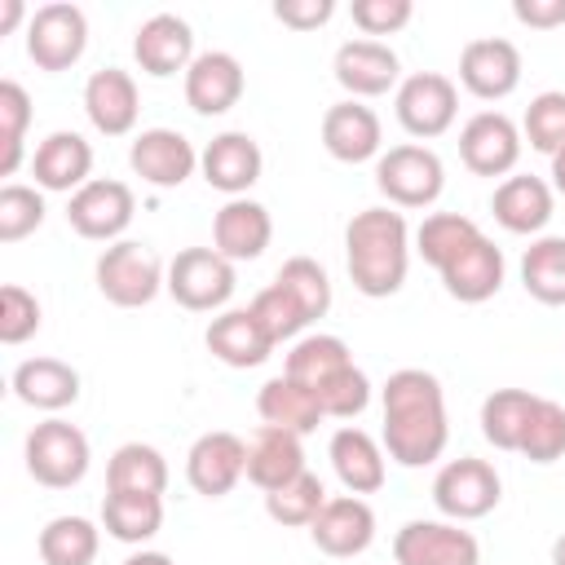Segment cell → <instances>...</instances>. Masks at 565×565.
I'll use <instances>...</instances> for the list:
<instances>
[{"label":"cell","instance_id":"obj_1","mask_svg":"<svg viewBox=\"0 0 565 565\" xmlns=\"http://www.w3.org/2000/svg\"><path fill=\"white\" fill-rule=\"evenodd\" d=\"M384 406V455L402 468H424L437 463L446 441H450V419H446V393L441 380L424 366H402L384 380L380 388Z\"/></svg>","mask_w":565,"mask_h":565},{"label":"cell","instance_id":"obj_2","mask_svg":"<svg viewBox=\"0 0 565 565\" xmlns=\"http://www.w3.org/2000/svg\"><path fill=\"white\" fill-rule=\"evenodd\" d=\"M344 260L349 278L362 296L384 300L397 296L411 269V230L397 207H362L344 225Z\"/></svg>","mask_w":565,"mask_h":565},{"label":"cell","instance_id":"obj_3","mask_svg":"<svg viewBox=\"0 0 565 565\" xmlns=\"http://www.w3.org/2000/svg\"><path fill=\"white\" fill-rule=\"evenodd\" d=\"M375 190L388 199V207H433L446 190V168L433 146L402 141L375 159Z\"/></svg>","mask_w":565,"mask_h":565},{"label":"cell","instance_id":"obj_4","mask_svg":"<svg viewBox=\"0 0 565 565\" xmlns=\"http://www.w3.org/2000/svg\"><path fill=\"white\" fill-rule=\"evenodd\" d=\"M93 278H97V291H102L110 305H119V309H141V305H150V300L168 287L163 260H159L146 243H132V238L110 243V247L97 256Z\"/></svg>","mask_w":565,"mask_h":565},{"label":"cell","instance_id":"obj_5","mask_svg":"<svg viewBox=\"0 0 565 565\" xmlns=\"http://www.w3.org/2000/svg\"><path fill=\"white\" fill-rule=\"evenodd\" d=\"M22 459H26V472H31L40 486H49V490H71V486H79V481L88 477L93 450H88V437H84L75 424H66V419L53 415V419H44V424H35V428L26 433Z\"/></svg>","mask_w":565,"mask_h":565},{"label":"cell","instance_id":"obj_6","mask_svg":"<svg viewBox=\"0 0 565 565\" xmlns=\"http://www.w3.org/2000/svg\"><path fill=\"white\" fill-rule=\"evenodd\" d=\"M503 499V481L494 472V463L477 459V455H459L450 463L437 468L433 477V503L446 521H481L499 508Z\"/></svg>","mask_w":565,"mask_h":565},{"label":"cell","instance_id":"obj_7","mask_svg":"<svg viewBox=\"0 0 565 565\" xmlns=\"http://www.w3.org/2000/svg\"><path fill=\"white\" fill-rule=\"evenodd\" d=\"M163 291L190 313H216L234 296V260H225L216 247H185L168 260Z\"/></svg>","mask_w":565,"mask_h":565},{"label":"cell","instance_id":"obj_8","mask_svg":"<svg viewBox=\"0 0 565 565\" xmlns=\"http://www.w3.org/2000/svg\"><path fill=\"white\" fill-rule=\"evenodd\" d=\"M84 49H88V18L79 4L53 0L26 18V57L40 71H66L84 57Z\"/></svg>","mask_w":565,"mask_h":565},{"label":"cell","instance_id":"obj_9","mask_svg":"<svg viewBox=\"0 0 565 565\" xmlns=\"http://www.w3.org/2000/svg\"><path fill=\"white\" fill-rule=\"evenodd\" d=\"M393 110H397V124L411 137L433 141V137H441L455 124V115H459V88L441 71H415V75H406L397 84Z\"/></svg>","mask_w":565,"mask_h":565},{"label":"cell","instance_id":"obj_10","mask_svg":"<svg viewBox=\"0 0 565 565\" xmlns=\"http://www.w3.org/2000/svg\"><path fill=\"white\" fill-rule=\"evenodd\" d=\"M132 212H137V194L124 181H110V177H93L66 203L71 230L79 238H93V243H119L124 230L132 225Z\"/></svg>","mask_w":565,"mask_h":565},{"label":"cell","instance_id":"obj_11","mask_svg":"<svg viewBox=\"0 0 565 565\" xmlns=\"http://www.w3.org/2000/svg\"><path fill=\"white\" fill-rule=\"evenodd\" d=\"M397 565H481V543L459 521H406L393 534Z\"/></svg>","mask_w":565,"mask_h":565},{"label":"cell","instance_id":"obj_12","mask_svg":"<svg viewBox=\"0 0 565 565\" xmlns=\"http://www.w3.org/2000/svg\"><path fill=\"white\" fill-rule=\"evenodd\" d=\"M521 146L525 137L503 110H477L459 128V159L477 177H508L521 159Z\"/></svg>","mask_w":565,"mask_h":565},{"label":"cell","instance_id":"obj_13","mask_svg":"<svg viewBox=\"0 0 565 565\" xmlns=\"http://www.w3.org/2000/svg\"><path fill=\"white\" fill-rule=\"evenodd\" d=\"M128 168L154 190H177L194 177L199 150L177 128H141L128 146Z\"/></svg>","mask_w":565,"mask_h":565},{"label":"cell","instance_id":"obj_14","mask_svg":"<svg viewBox=\"0 0 565 565\" xmlns=\"http://www.w3.org/2000/svg\"><path fill=\"white\" fill-rule=\"evenodd\" d=\"M247 477V441L238 433H203L185 455V481L203 499H225Z\"/></svg>","mask_w":565,"mask_h":565},{"label":"cell","instance_id":"obj_15","mask_svg":"<svg viewBox=\"0 0 565 565\" xmlns=\"http://www.w3.org/2000/svg\"><path fill=\"white\" fill-rule=\"evenodd\" d=\"M459 84L481 102H503L521 84V49L503 35L468 40L459 53Z\"/></svg>","mask_w":565,"mask_h":565},{"label":"cell","instance_id":"obj_16","mask_svg":"<svg viewBox=\"0 0 565 565\" xmlns=\"http://www.w3.org/2000/svg\"><path fill=\"white\" fill-rule=\"evenodd\" d=\"M309 539L318 552L335 556V561H349V556H362L371 543H375V512L362 494H335L322 503V512L313 516L309 525Z\"/></svg>","mask_w":565,"mask_h":565},{"label":"cell","instance_id":"obj_17","mask_svg":"<svg viewBox=\"0 0 565 565\" xmlns=\"http://www.w3.org/2000/svg\"><path fill=\"white\" fill-rule=\"evenodd\" d=\"M331 71H335V84L353 102H362V97H384L388 88H397L402 62L384 40H344L331 57Z\"/></svg>","mask_w":565,"mask_h":565},{"label":"cell","instance_id":"obj_18","mask_svg":"<svg viewBox=\"0 0 565 565\" xmlns=\"http://www.w3.org/2000/svg\"><path fill=\"white\" fill-rule=\"evenodd\" d=\"M132 57H137V66L146 71V75H154V79H168V75H185L190 71V62L199 57L194 53V31H190V22L185 18H177V13H150L141 26H137V35H132Z\"/></svg>","mask_w":565,"mask_h":565},{"label":"cell","instance_id":"obj_19","mask_svg":"<svg viewBox=\"0 0 565 565\" xmlns=\"http://www.w3.org/2000/svg\"><path fill=\"white\" fill-rule=\"evenodd\" d=\"M260 168H265V154H260V146H256L252 132H221L199 154L203 181L212 190L230 194V199H243L260 181Z\"/></svg>","mask_w":565,"mask_h":565},{"label":"cell","instance_id":"obj_20","mask_svg":"<svg viewBox=\"0 0 565 565\" xmlns=\"http://www.w3.org/2000/svg\"><path fill=\"white\" fill-rule=\"evenodd\" d=\"M243 84H247L243 62L225 49H207L185 71V106L194 115H225L230 106H238Z\"/></svg>","mask_w":565,"mask_h":565},{"label":"cell","instance_id":"obj_21","mask_svg":"<svg viewBox=\"0 0 565 565\" xmlns=\"http://www.w3.org/2000/svg\"><path fill=\"white\" fill-rule=\"evenodd\" d=\"M84 115L102 137H124L137 128L141 115V97H137V79L119 66H102L88 75L84 84Z\"/></svg>","mask_w":565,"mask_h":565},{"label":"cell","instance_id":"obj_22","mask_svg":"<svg viewBox=\"0 0 565 565\" xmlns=\"http://www.w3.org/2000/svg\"><path fill=\"white\" fill-rule=\"evenodd\" d=\"M322 146L331 159L340 163H366V159H380L384 150V128H380V115L353 97L327 106L322 115Z\"/></svg>","mask_w":565,"mask_h":565},{"label":"cell","instance_id":"obj_23","mask_svg":"<svg viewBox=\"0 0 565 565\" xmlns=\"http://www.w3.org/2000/svg\"><path fill=\"white\" fill-rule=\"evenodd\" d=\"M93 146L71 132V128H57L49 132L35 154H31V177L40 190H53V194H75L79 185H88L93 177Z\"/></svg>","mask_w":565,"mask_h":565},{"label":"cell","instance_id":"obj_24","mask_svg":"<svg viewBox=\"0 0 565 565\" xmlns=\"http://www.w3.org/2000/svg\"><path fill=\"white\" fill-rule=\"evenodd\" d=\"M274 238V216L256 199H225V207L212 216V247L225 260H256Z\"/></svg>","mask_w":565,"mask_h":565},{"label":"cell","instance_id":"obj_25","mask_svg":"<svg viewBox=\"0 0 565 565\" xmlns=\"http://www.w3.org/2000/svg\"><path fill=\"white\" fill-rule=\"evenodd\" d=\"M552 207H556V190L534 172L503 177L490 199V212L508 234H539L552 221Z\"/></svg>","mask_w":565,"mask_h":565},{"label":"cell","instance_id":"obj_26","mask_svg":"<svg viewBox=\"0 0 565 565\" xmlns=\"http://www.w3.org/2000/svg\"><path fill=\"white\" fill-rule=\"evenodd\" d=\"M327 459L340 477V486L349 494H375L384 481H388V463H384V441H375L366 428H335L331 433V446H327Z\"/></svg>","mask_w":565,"mask_h":565},{"label":"cell","instance_id":"obj_27","mask_svg":"<svg viewBox=\"0 0 565 565\" xmlns=\"http://www.w3.org/2000/svg\"><path fill=\"white\" fill-rule=\"evenodd\" d=\"M503 274H508L503 252L494 247V238L481 234V238H472V243L441 269V287H446L459 305H486L490 296H499Z\"/></svg>","mask_w":565,"mask_h":565},{"label":"cell","instance_id":"obj_28","mask_svg":"<svg viewBox=\"0 0 565 565\" xmlns=\"http://www.w3.org/2000/svg\"><path fill=\"white\" fill-rule=\"evenodd\" d=\"M207 353L234 371H252L260 362H269L274 353V340L265 335V327L256 322L252 309H221L212 322H207Z\"/></svg>","mask_w":565,"mask_h":565},{"label":"cell","instance_id":"obj_29","mask_svg":"<svg viewBox=\"0 0 565 565\" xmlns=\"http://www.w3.org/2000/svg\"><path fill=\"white\" fill-rule=\"evenodd\" d=\"M305 472V446L296 433L287 428H274V424H260L256 437L247 441V481L269 494L287 481H296Z\"/></svg>","mask_w":565,"mask_h":565},{"label":"cell","instance_id":"obj_30","mask_svg":"<svg viewBox=\"0 0 565 565\" xmlns=\"http://www.w3.org/2000/svg\"><path fill=\"white\" fill-rule=\"evenodd\" d=\"M13 397L31 411H66L79 397V371L62 358H26L13 366Z\"/></svg>","mask_w":565,"mask_h":565},{"label":"cell","instance_id":"obj_31","mask_svg":"<svg viewBox=\"0 0 565 565\" xmlns=\"http://www.w3.org/2000/svg\"><path fill=\"white\" fill-rule=\"evenodd\" d=\"M256 411H260L265 424L287 428V433H296V437H309V433L327 419L322 406H318V397H313V388H305V384L291 380V375L265 380L260 393H256Z\"/></svg>","mask_w":565,"mask_h":565},{"label":"cell","instance_id":"obj_32","mask_svg":"<svg viewBox=\"0 0 565 565\" xmlns=\"http://www.w3.org/2000/svg\"><path fill=\"white\" fill-rule=\"evenodd\" d=\"M106 490L115 494H163L168 459L146 441H124L106 463Z\"/></svg>","mask_w":565,"mask_h":565},{"label":"cell","instance_id":"obj_33","mask_svg":"<svg viewBox=\"0 0 565 565\" xmlns=\"http://www.w3.org/2000/svg\"><path fill=\"white\" fill-rule=\"evenodd\" d=\"M534 406H539V393H530V388H494L481 402V437L494 450H521Z\"/></svg>","mask_w":565,"mask_h":565},{"label":"cell","instance_id":"obj_34","mask_svg":"<svg viewBox=\"0 0 565 565\" xmlns=\"http://www.w3.org/2000/svg\"><path fill=\"white\" fill-rule=\"evenodd\" d=\"M163 525V494H115L102 499V530L119 543H146Z\"/></svg>","mask_w":565,"mask_h":565},{"label":"cell","instance_id":"obj_35","mask_svg":"<svg viewBox=\"0 0 565 565\" xmlns=\"http://www.w3.org/2000/svg\"><path fill=\"white\" fill-rule=\"evenodd\" d=\"M35 547L44 565H93L102 547V530L88 516H53L40 530Z\"/></svg>","mask_w":565,"mask_h":565},{"label":"cell","instance_id":"obj_36","mask_svg":"<svg viewBox=\"0 0 565 565\" xmlns=\"http://www.w3.org/2000/svg\"><path fill=\"white\" fill-rule=\"evenodd\" d=\"M521 287L539 305H565V234H543L525 247Z\"/></svg>","mask_w":565,"mask_h":565},{"label":"cell","instance_id":"obj_37","mask_svg":"<svg viewBox=\"0 0 565 565\" xmlns=\"http://www.w3.org/2000/svg\"><path fill=\"white\" fill-rule=\"evenodd\" d=\"M472 238H481V225H477L472 216H463V212H433V216H424V225L415 230V252L441 274Z\"/></svg>","mask_w":565,"mask_h":565},{"label":"cell","instance_id":"obj_38","mask_svg":"<svg viewBox=\"0 0 565 565\" xmlns=\"http://www.w3.org/2000/svg\"><path fill=\"white\" fill-rule=\"evenodd\" d=\"M349 362H353V353H349V344H344L340 335L313 331V335H300V340L291 344L282 375L300 380L305 388H318V384H322L331 371H340V366H349Z\"/></svg>","mask_w":565,"mask_h":565},{"label":"cell","instance_id":"obj_39","mask_svg":"<svg viewBox=\"0 0 565 565\" xmlns=\"http://www.w3.org/2000/svg\"><path fill=\"white\" fill-rule=\"evenodd\" d=\"M26 124H31V97L18 79H0V177H13L26 154Z\"/></svg>","mask_w":565,"mask_h":565},{"label":"cell","instance_id":"obj_40","mask_svg":"<svg viewBox=\"0 0 565 565\" xmlns=\"http://www.w3.org/2000/svg\"><path fill=\"white\" fill-rule=\"evenodd\" d=\"M322 503H327L322 477H313L309 468L296 481H287V486H278V490L265 494V512L278 525H313V516L322 512Z\"/></svg>","mask_w":565,"mask_h":565},{"label":"cell","instance_id":"obj_41","mask_svg":"<svg viewBox=\"0 0 565 565\" xmlns=\"http://www.w3.org/2000/svg\"><path fill=\"white\" fill-rule=\"evenodd\" d=\"M274 282L300 300V309L309 313V322L327 318V309H331V278H327V269H322L313 256H291V260H282V269L274 274Z\"/></svg>","mask_w":565,"mask_h":565},{"label":"cell","instance_id":"obj_42","mask_svg":"<svg viewBox=\"0 0 565 565\" xmlns=\"http://www.w3.org/2000/svg\"><path fill=\"white\" fill-rule=\"evenodd\" d=\"M313 397H318V406H322L327 419H358L371 406V380H366V371L358 362H349V366L331 371L313 388Z\"/></svg>","mask_w":565,"mask_h":565},{"label":"cell","instance_id":"obj_43","mask_svg":"<svg viewBox=\"0 0 565 565\" xmlns=\"http://www.w3.org/2000/svg\"><path fill=\"white\" fill-rule=\"evenodd\" d=\"M521 137L530 141V150H539L547 159L565 150V93L561 88L530 97L525 119H521Z\"/></svg>","mask_w":565,"mask_h":565},{"label":"cell","instance_id":"obj_44","mask_svg":"<svg viewBox=\"0 0 565 565\" xmlns=\"http://www.w3.org/2000/svg\"><path fill=\"white\" fill-rule=\"evenodd\" d=\"M530 463H556L565 455V406L552 402V397H539L534 415H530V428L521 437V450Z\"/></svg>","mask_w":565,"mask_h":565},{"label":"cell","instance_id":"obj_45","mask_svg":"<svg viewBox=\"0 0 565 565\" xmlns=\"http://www.w3.org/2000/svg\"><path fill=\"white\" fill-rule=\"evenodd\" d=\"M247 309L256 313V322L265 327V335H269L274 344L296 340V335L309 327V313L300 309V300H296L291 291H282L278 282H269L265 291H256V300H252Z\"/></svg>","mask_w":565,"mask_h":565},{"label":"cell","instance_id":"obj_46","mask_svg":"<svg viewBox=\"0 0 565 565\" xmlns=\"http://www.w3.org/2000/svg\"><path fill=\"white\" fill-rule=\"evenodd\" d=\"M44 225V194L35 185L9 181L0 190V243H22Z\"/></svg>","mask_w":565,"mask_h":565},{"label":"cell","instance_id":"obj_47","mask_svg":"<svg viewBox=\"0 0 565 565\" xmlns=\"http://www.w3.org/2000/svg\"><path fill=\"white\" fill-rule=\"evenodd\" d=\"M40 331V300L18 287L4 282L0 287V344H26Z\"/></svg>","mask_w":565,"mask_h":565},{"label":"cell","instance_id":"obj_48","mask_svg":"<svg viewBox=\"0 0 565 565\" xmlns=\"http://www.w3.org/2000/svg\"><path fill=\"white\" fill-rule=\"evenodd\" d=\"M353 26L371 40V35H393L415 18L411 0H353Z\"/></svg>","mask_w":565,"mask_h":565},{"label":"cell","instance_id":"obj_49","mask_svg":"<svg viewBox=\"0 0 565 565\" xmlns=\"http://www.w3.org/2000/svg\"><path fill=\"white\" fill-rule=\"evenodd\" d=\"M335 4L331 0H278L274 4V18L291 31H318L322 22H331Z\"/></svg>","mask_w":565,"mask_h":565},{"label":"cell","instance_id":"obj_50","mask_svg":"<svg viewBox=\"0 0 565 565\" xmlns=\"http://www.w3.org/2000/svg\"><path fill=\"white\" fill-rule=\"evenodd\" d=\"M512 18L534 31H556L565 26V0H512Z\"/></svg>","mask_w":565,"mask_h":565},{"label":"cell","instance_id":"obj_51","mask_svg":"<svg viewBox=\"0 0 565 565\" xmlns=\"http://www.w3.org/2000/svg\"><path fill=\"white\" fill-rule=\"evenodd\" d=\"M22 18H26V4L22 0H0V35H9Z\"/></svg>","mask_w":565,"mask_h":565},{"label":"cell","instance_id":"obj_52","mask_svg":"<svg viewBox=\"0 0 565 565\" xmlns=\"http://www.w3.org/2000/svg\"><path fill=\"white\" fill-rule=\"evenodd\" d=\"M124 565H172V556H163V552H146V547H141V552H132Z\"/></svg>","mask_w":565,"mask_h":565},{"label":"cell","instance_id":"obj_53","mask_svg":"<svg viewBox=\"0 0 565 565\" xmlns=\"http://www.w3.org/2000/svg\"><path fill=\"white\" fill-rule=\"evenodd\" d=\"M552 190H556V194H565V150H561V154H552Z\"/></svg>","mask_w":565,"mask_h":565},{"label":"cell","instance_id":"obj_54","mask_svg":"<svg viewBox=\"0 0 565 565\" xmlns=\"http://www.w3.org/2000/svg\"><path fill=\"white\" fill-rule=\"evenodd\" d=\"M552 565H565V534L552 543Z\"/></svg>","mask_w":565,"mask_h":565}]
</instances>
